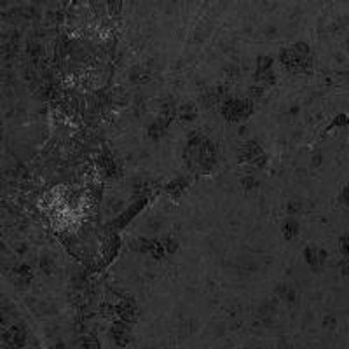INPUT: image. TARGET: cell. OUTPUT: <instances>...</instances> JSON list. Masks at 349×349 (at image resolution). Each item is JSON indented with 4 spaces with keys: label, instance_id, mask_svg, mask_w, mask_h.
Here are the masks:
<instances>
[{
    "label": "cell",
    "instance_id": "obj_1",
    "mask_svg": "<svg viewBox=\"0 0 349 349\" xmlns=\"http://www.w3.org/2000/svg\"><path fill=\"white\" fill-rule=\"evenodd\" d=\"M184 159L192 171L208 173L209 169L213 168L215 159H217V150H215L213 142L208 136L192 133L189 136L187 145H185Z\"/></svg>",
    "mask_w": 349,
    "mask_h": 349
},
{
    "label": "cell",
    "instance_id": "obj_2",
    "mask_svg": "<svg viewBox=\"0 0 349 349\" xmlns=\"http://www.w3.org/2000/svg\"><path fill=\"white\" fill-rule=\"evenodd\" d=\"M281 63L288 70L295 72H307L311 68V51L304 42H297L292 48L285 49L281 52Z\"/></svg>",
    "mask_w": 349,
    "mask_h": 349
},
{
    "label": "cell",
    "instance_id": "obj_3",
    "mask_svg": "<svg viewBox=\"0 0 349 349\" xmlns=\"http://www.w3.org/2000/svg\"><path fill=\"white\" fill-rule=\"evenodd\" d=\"M253 110V103L248 98H238V96H232V98L224 100L222 103V114L227 121L238 122L247 119L248 115Z\"/></svg>",
    "mask_w": 349,
    "mask_h": 349
},
{
    "label": "cell",
    "instance_id": "obj_4",
    "mask_svg": "<svg viewBox=\"0 0 349 349\" xmlns=\"http://www.w3.org/2000/svg\"><path fill=\"white\" fill-rule=\"evenodd\" d=\"M173 114H175V112H173V108L162 112V114L159 115V117L155 119V121L152 122L150 126H149V136H150V138H154V140L161 138V136L166 133V129H168L169 122H171Z\"/></svg>",
    "mask_w": 349,
    "mask_h": 349
},
{
    "label": "cell",
    "instance_id": "obj_5",
    "mask_svg": "<svg viewBox=\"0 0 349 349\" xmlns=\"http://www.w3.org/2000/svg\"><path fill=\"white\" fill-rule=\"evenodd\" d=\"M241 159L243 161L251 162V164H257V166L265 164L264 150H262L260 145L255 144V142H250V144L245 145V149H243V152H241Z\"/></svg>",
    "mask_w": 349,
    "mask_h": 349
},
{
    "label": "cell",
    "instance_id": "obj_6",
    "mask_svg": "<svg viewBox=\"0 0 349 349\" xmlns=\"http://www.w3.org/2000/svg\"><path fill=\"white\" fill-rule=\"evenodd\" d=\"M26 342L25 332L19 327H12L4 334V348L5 349H21Z\"/></svg>",
    "mask_w": 349,
    "mask_h": 349
},
{
    "label": "cell",
    "instance_id": "obj_7",
    "mask_svg": "<svg viewBox=\"0 0 349 349\" xmlns=\"http://www.w3.org/2000/svg\"><path fill=\"white\" fill-rule=\"evenodd\" d=\"M115 312L119 314L121 321H126V323H131V321H135L136 316H138V309H136V304L133 300H122L121 304L115 307Z\"/></svg>",
    "mask_w": 349,
    "mask_h": 349
},
{
    "label": "cell",
    "instance_id": "obj_8",
    "mask_svg": "<svg viewBox=\"0 0 349 349\" xmlns=\"http://www.w3.org/2000/svg\"><path fill=\"white\" fill-rule=\"evenodd\" d=\"M129 335H131V330L126 325V321H115L114 327H112V337H114L115 344L124 348L129 342Z\"/></svg>",
    "mask_w": 349,
    "mask_h": 349
},
{
    "label": "cell",
    "instance_id": "obj_9",
    "mask_svg": "<svg viewBox=\"0 0 349 349\" xmlns=\"http://www.w3.org/2000/svg\"><path fill=\"white\" fill-rule=\"evenodd\" d=\"M222 98H224V88H217V89H211L209 93H206L201 98V101H202V105H204V108H211V107H215L217 103H220Z\"/></svg>",
    "mask_w": 349,
    "mask_h": 349
},
{
    "label": "cell",
    "instance_id": "obj_10",
    "mask_svg": "<svg viewBox=\"0 0 349 349\" xmlns=\"http://www.w3.org/2000/svg\"><path fill=\"white\" fill-rule=\"evenodd\" d=\"M144 204H145V199H142V201H138V202H135V204L131 206V208L126 211V213H122L121 217L115 220V227H122L124 224H128L129 220H131L133 217H135L136 213H138L140 209L144 208Z\"/></svg>",
    "mask_w": 349,
    "mask_h": 349
},
{
    "label": "cell",
    "instance_id": "obj_11",
    "mask_svg": "<svg viewBox=\"0 0 349 349\" xmlns=\"http://www.w3.org/2000/svg\"><path fill=\"white\" fill-rule=\"evenodd\" d=\"M325 258H327V253H325L323 250H318V248H307V250H305V260L311 265H314V267L323 265Z\"/></svg>",
    "mask_w": 349,
    "mask_h": 349
},
{
    "label": "cell",
    "instance_id": "obj_12",
    "mask_svg": "<svg viewBox=\"0 0 349 349\" xmlns=\"http://www.w3.org/2000/svg\"><path fill=\"white\" fill-rule=\"evenodd\" d=\"M100 166H101L103 171L107 173V177H115L117 175V166H115L114 159H112V155L108 152H103L100 155Z\"/></svg>",
    "mask_w": 349,
    "mask_h": 349
},
{
    "label": "cell",
    "instance_id": "obj_13",
    "mask_svg": "<svg viewBox=\"0 0 349 349\" xmlns=\"http://www.w3.org/2000/svg\"><path fill=\"white\" fill-rule=\"evenodd\" d=\"M117 248H119L117 236H108L107 243H105V247H103V251H105V255H107V260H110V258L114 257Z\"/></svg>",
    "mask_w": 349,
    "mask_h": 349
},
{
    "label": "cell",
    "instance_id": "obj_14",
    "mask_svg": "<svg viewBox=\"0 0 349 349\" xmlns=\"http://www.w3.org/2000/svg\"><path fill=\"white\" fill-rule=\"evenodd\" d=\"M185 187H187V180H185V178H180V180H175V182H171V184L166 185V191L173 196H178V194H182V191H184Z\"/></svg>",
    "mask_w": 349,
    "mask_h": 349
},
{
    "label": "cell",
    "instance_id": "obj_15",
    "mask_svg": "<svg viewBox=\"0 0 349 349\" xmlns=\"http://www.w3.org/2000/svg\"><path fill=\"white\" fill-rule=\"evenodd\" d=\"M178 112H180V119H182V121H192V119H196V108L192 107L191 103H185V105H182Z\"/></svg>",
    "mask_w": 349,
    "mask_h": 349
},
{
    "label": "cell",
    "instance_id": "obj_16",
    "mask_svg": "<svg viewBox=\"0 0 349 349\" xmlns=\"http://www.w3.org/2000/svg\"><path fill=\"white\" fill-rule=\"evenodd\" d=\"M297 224L295 222H287V224L283 225V234H285V238L287 239H290V238H294L295 234H297Z\"/></svg>",
    "mask_w": 349,
    "mask_h": 349
},
{
    "label": "cell",
    "instance_id": "obj_17",
    "mask_svg": "<svg viewBox=\"0 0 349 349\" xmlns=\"http://www.w3.org/2000/svg\"><path fill=\"white\" fill-rule=\"evenodd\" d=\"M82 349H100V344L95 337H86L82 341Z\"/></svg>",
    "mask_w": 349,
    "mask_h": 349
},
{
    "label": "cell",
    "instance_id": "obj_18",
    "mask_svg": "<svg viewBox=\"0 0 349 349\" xmlns=\"http://www.w3.org/2000/svg\"><path fill=\"white\" fill-rule=\"evenodd\" d=\"M342 196H344V201H346V202H349V189H346L344 194H342Z\"/></svg>",
    "mask_w": 349,
    "mask_h": 349
}]
</instances>
